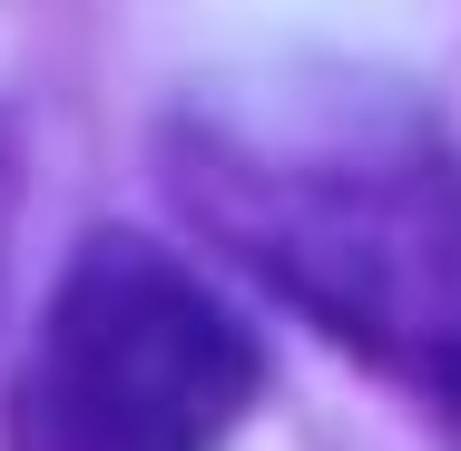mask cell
<instances>
[{"label":"cell","mask_w":461,"mask_h":451,"mask_svg":"<svg viewBox=\"0 0 461 451\" xmlns=\"http://www.w3.org/2000/svg\"><path fill=\"white\" fill-rule=\"evenodd\" d=\"M266 392L246 314L158 236H89L0 392V451H226Z\"/></svg>","instance_id":"cell-2"},{"label":"cell","mask_w":461,"mask_h":451,"mask_svg":"<svg viewBox=\"0 0 461 451\" xmlns=\"http://www.w3.org/2000/svg\"><path fill=\"white\" fill-rule=\"evenodd\" d=\"M177 196L294 314L461 432V158L422 118H344V138L196 128Z\"/></svg>","instance_id":"cell-1"}]
</instances>
